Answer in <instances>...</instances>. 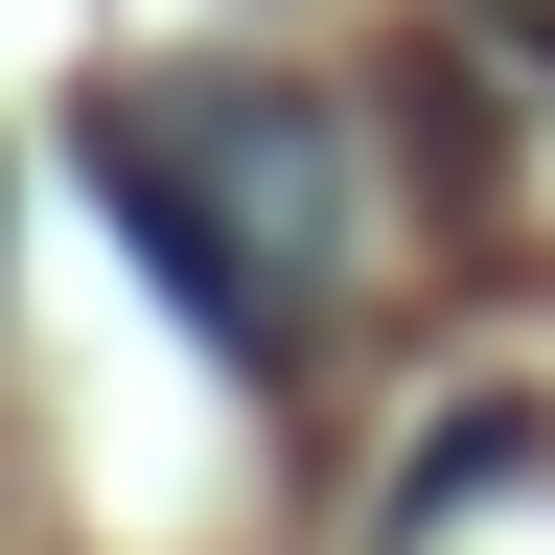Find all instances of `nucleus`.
Segmentation results:
<instances>
[{"label": "nucleus", "instance_id": "obj_1", "mask_svg": "<svg viewBox=\"0 0 555 555\" xmlns=\"http://www.w3.org/2000/svg\"><path fill=\"white\" fill-rule=\"evenodd\" d=\"M93 163L139 208V255L185 278V324L232 347V371H278V347L324 324V278H347V116L324 93H255V69H185V93H116L93 116Z\"/></svg>", "mask_w": 555, "mask_h": 555}, {"label": "nucleus", "instance_id": "obj_2", "mask_svg": "<svg viewBox=\"0 0 555 555\" xmlns=\"http://www.w3.org/2000/svg\"><path fill=\"white\" fill-rule=\"evenodd\" d=\"M486 24H509V47H555V0H486Z\"/></svg>", "mask_w": 555, "mask_h": 555}]
</instances>
